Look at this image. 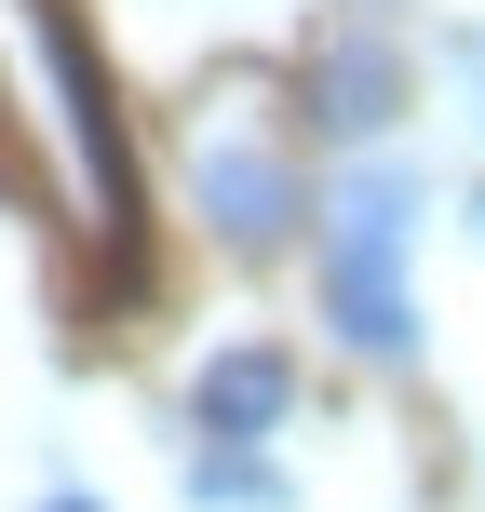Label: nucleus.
<instances>
[{
    "label": "nucleus",
    "instance_id": "f257e3e1",
    "mask_svg": "<svg viewBox=\"0 0 485 512\" xmlns=\"http://www.w3.org/2000/svg\"><path fill=\"white\" fill-rule=\"evenodd\" d=\"M0 149H14L27 203H41L54 230L122 256L135 162H122V122H108V81H95V54H81L68 0H0Z\"/></svg>",
    "mask_w": 485,
    "mask_h": 512
},
{
    "label": "nucleus",
    "instance_id": "f03ea898",
    "mask_svg": "<svg viewBox=\"0 0 485 512\" xmlns=\"http://www.w3.org/2000/svg\"><path fill=\"white\" fill-rule=\"evenodd\" d=\"M189 189H203V230L230 243V256H270V243L310 216L297 162H283L270 135H203V149H189Z\"/></svg>",
    "mask_w": 485,
    "mask_h": 512
},
{
    "label": "nucleus",
    "instance_id": "7ed1b4c3",
    "mask_svg": "<svg viewBox=\"0 0 485 512\" xmlns=\"http://www.w3.org/2000/svg\"><path fill=\"white\" fill-rule=\"evenodd\" d=\"M297 418V351L283 337H230V351L189 364V432L203 445H270Z\"/></svg>",
    "mask_w": 485,
    "mask_h": 512
},
{
    "label": "nucleus",
    "instance_id": "20e7f679",
    "mask_svg": "<svg viewBox=\"0 0 485 512\" xmlns=\"http://www.w3.org/2000/svg\"><path fill=\"white\" fill-rule=\"evenodd\" d=\"M418 216H432V176H418L405 149H364L351 176L324 189V256H378V270H405Z\"/></svg>",
    "mask_w": 485,
    "mask_h": 512
},
{
    "label": "nucleus",
    "instance_id": "39448f33",
    "mask_svg": "<svg viewBox=\"0 0 485 512\" xmlns=\"http://www.w3.org/2000/svg\"><path fill=\"white\" fill-rule=\"evenodd\" d=\"M297 95H310V122H324V135L378 149V135L405 122V54H391L378 27H337V41L310 54V81H297Z\"/></svg>",
    "mask_w": 485,
    "mask_h": 512
},
{
    "label": "nucleus",
    "instance_id": "423d86ee",
    "mask_svg": "<svg viewBox=\"0 0 485 512\" xmlns=\"http://www.w3.org/2000/svg\"><path fill=\"white\" fill-rule=\"evenodd\" d=\"M324 324L364 364H418V283L378 270V256H324Z\"/></svg>",
    "mask_w": 485,
    "mask_h": 512
},
{
    "label": "nucleus",
    "instance_id": "0eeeda50",
    "mask_svg": "<svg viewBox=\"0 0 485 512\" xmlns=\"http://www.w3.org/2000/svg\"><path fill=\"white\" fill-rule=\"evenodd\" d=\"M189 499L203 512H297L283 459H256V445H189Z\"/></svg>",
    "mask_w": 485,
    "mask_h": 512
},
{
    "label": "nucleus",
    "instance_id": "6e6552de",
    "mask_svg": "<svg viewBox=\"0 0 485 512\" xmlns=\"http://www.w3.org/2000/svg\"><path fill=\"white\" fill-rule=\"evenodd\" d=\"M459 108H472V122H485V27H472V41H459Z\"/></svg>",
    "mask_w": 485,
    "mask_h": 512
},
{
    "label": "nucleus",
    "instance_id": "1a4fd4ad",
    "mask_svg": "<svg viewBox=\"0 0 485 512\" xmlns=\"http://www.w3.org/2000/svg\"><path fill=\"white\" fill-rule=\"evenodd\" d=\"M459 230H472V243H485V189H459Z\"/></svg>",
    "mask_w": 485,
    "mask_h": 512
},
{
    "label": "nucleus",
    "instance_id": "9d476101",
    "mask_svg": "<svg viewBox=\"0 0 485 512\" xmlns=\"http://www.w3.org/2000/svg\"><path fill=\"white\" fill-rule=\"evenodd\" d=\"M41 512H108V499H81V486H54V499H41Z\"/></svg>",
    "mask_w": 485,
    "mask_h": 512
}]
</instances>
